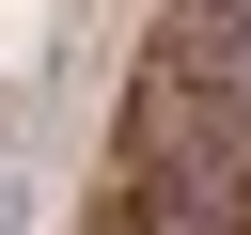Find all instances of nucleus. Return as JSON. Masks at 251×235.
Segmentation results:
<instances>
[{
    "label": "nucleus",
    "instance_id": "nucleus-1",
    "mask_svg": "<svg viewBox=\"0 0 251 235\" xmlns=\"http://www.w3.org/2000/svg\"><path fill=\"white\" fill-rule=\"evenodd\" d=\"M0 172H16V94H0Z\"/></svg>",
    "mask_w": 251,
    "mask_h": 235
},
{
    "label": "nucleus",
    "instance_id": "nucleus-2",
    "mask_svg": "<svg viewBox=\"0 0 251 235\" xmlns=\"http://www.w3.org/2000/svg\"><path fill=\"white\" fill-rule=\"evenodd\" d=\"M0 235H16V172H0Z\"/></svg>",
    "mask_w": 251,
    "mask_h": 235
}]
</instances>
